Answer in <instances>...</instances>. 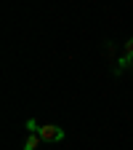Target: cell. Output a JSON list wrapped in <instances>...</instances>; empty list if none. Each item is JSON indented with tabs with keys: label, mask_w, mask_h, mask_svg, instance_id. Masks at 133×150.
<instances>
[{
	"label": "cell",
	"mask_w": 133,
	"mask_h": 150,
	"mask_svg": "<svg viewBox=\"0 0 133 150\" xmlns=\"http://www.w3.org/2000/svg\"><path fill=\"white\" fill-rule=\"evenodd\" d=\"M27 129H29V134H37V129H40V126H37L35 121H27Z\"/></svg>",
	"instance_id": "obj_4"
},
{
	"label": "cell",
	"mask_w": 133,
	"mask_h": 150,
	"mask_svg": "<svg viewBox=\"0 0 133 150\" xmlns=\"http://www.w3.org/2000/svg\"><path fill=\"white\" fill-rule=\"evenodd\" d=\"M125 54L133 56V38H128V40H125Z\"/></svg>",
	"instance_id": "obj_5"
},
{
	"label": "cell",
	"mask_w": 133,
	"mask_h": 150,
	"mask_svg": "<svg viewBox=\"0 0 133 150\" xmlns=\"http://www.w3.org/2000/svg\"><path fill=\"white\" fill-rule=\"evenodd\" d=\"M37 134H40L43 142H61L64 139V129L61 126H53V123H45L37 129Z\"/></svg>",
	"instance_id": "obj_1"
},
{
	"label": "cell",
	"mask_w": 133,
	"mask_h": 150,
	"mask_svg": "<svg viewBox=\"0 0 133 150\" xmlns=\"http://www.w3.org/2000/svg\"><path fill=\"white\" fill-rule=\"evenodd\" d=\"M37 142H43V139H40V134H29V137H27V142H24V150H37Z\"/></svg>",
	"instance_id": "obj_2"
},
{
	"label": "cell",
	"mask_w": 133,
	"mask_h": 150,
	"mask_svg": "<svg viewBox=\"0 0 133 150\" xmlns=\"http://www.w3.org/2000/svg\"><path fill=\"white\" fill-rule=\"evenodd\" d=\"M130 64H133V56L130 54H123L120 56V67H130Z\"/></svg>",
	"instance_id": "obj_3"
}]
</instances>
